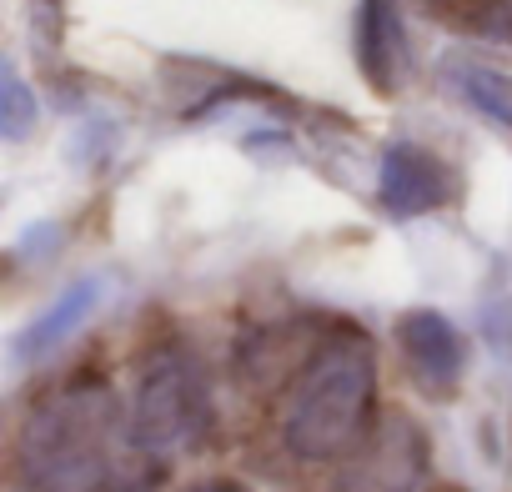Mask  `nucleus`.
<instances>
[{
  "instance_id": "nucleus-4",
  "label": "nucleus",
  "mask_w": 512,
  "mask_h": 492,
  "mask_svg": "<svg viewBox=\"0 0 512 492\" xmlns=\"http://www.w3.org/2000/svg\"><path fill=\"white\" fill-rule=\"evenodd\" d=\"M377 196L392 216H427L447 201V166L422 151L417 141H397L382 156V176H377Z\"/></svg>"
},
{
  "instance_id": "nucleus-1",
  "label": "nucleus",
  "mask_w": 512,
  "mask_h": 492,
  "mask_svg": "<svg viewBox=\"0 0 512 492\" xmlns=\"http://www.w3.org/2000/svg\"><path fill=\"white\" fill-rule=\"evenodd\" d=\"M377 397V362L372 342L362 332H337L317 347V357L302 367L287 412H282V437L302 462H327L342 457L372 417Z\"/></svg>"
},
{
  "instance_id": "nucleus-8",
  "label": "nucleus",
  "mask_w": 512,
  "mask_h": 492,
  "mask_svg": "<svg viewBox=\"0 0 512 492\" xmlns=\"http://www.w3.org/2000/svg\"><path fill=\"white\" fill-rule=\"evenodd\" d=\"M101 292H106V282L101 277H86V282H76V287H66L26 332H21V342H16V357L21 362H36V357H46V352H56L76 327H86V317L101 307Z\"/></svg>"
},
{
  "instance_id": "nucleus-9",
  "label": "nucleus",
  "mask_w": 512,
  "mask_h": 492,
  "mask_svg": "<svg viewBox=\"0 0 512 492\" xmlns=\"http://www.w3.org/2000/svg\"><path fill=\"white\" fill-rule=\"evenodd\" d=\"M447 81L457 86V96L472 111H482L487 121L512 131V76L507 71H492V66H477V61H452Z\"/></svg>"
},
{
  "instance_id": "nucleus-7",
  "label": "nucleus",
  "mask_w": 512,
  "mask_h": 492,
  "mask_svg": "<svg viewBox=\"0 0 512 492\" xmlns=\"http://www.w3.org/2000/svg\"><path fill=\"white\" fill-rule=\"evenodd\" d=\"M357 61L372 81V91L392 96L402 71H407V36H402V11L397 0H362L357 11Z\"/></svg>"
},
{
  "instance_id": "nucleus-11",
  "label": "nucleus",
  "mask_w": 512,
  "mask_h": 492,
  "mask_svg": "<svg viewBox=\"0 0 512 492\" xmlns=\"http://www.w3.org/2000/svg\"><path fill=\"white\" fill-rule=\"evenodd\" d=\"M487 337H492L497 352L512 357V302H497V307L487 312Z\"/></svg>"
},
{
  "instance_id": "nucleus-10",
  "label": "nucleus",
  "mask_w": 512,
  "mask_h": 492,
  "mask_svg": "<svg viewBox=\"0 0 512 492\" xmlns=\"http://www.w3.org/2000/svg\"><path fill=\"white\" fill-rule=\"evenodd\" d=\"M31 116H36V101H31L26 81L6 66V76H0V131H6V136L16 141V136H26Z\"/></svg>"
},
{
  "instance_id": "nucleus-12",
  "label": "nucleus",
  "mask_w": 512,
  "mask_h": 492,
  "mask_svg": "<svg viewBox=\"0 0 512 492\" xmlns=\"http://www.w3.org/2000/svg\"><path fill=\"white\" fill-rule=\"evenodd\" d=\"M196 492H246V487H236V482H206V487H196Z\"/></svg>"
},
{
  "instance_id": "nucleus-3",
  "label": "nucleus",
  "mask_w": 512,
  "mask_h": 492,
  "mask_svg": "<svg viewBox=\"0 0 512 492\" xmlns=\"http://www.w3.org/2000/svg\"><path fill=\"white\" fill-rule=\"evenodd\" d=\"M211 422V397H206V372L191 352L166 347L146 362L136 382V402L126 417V442L136 452H171L191 437H201Z\"/></svg>"
},
{
  "instance_id": "nucleus-6",
  "label": "nucleus",
  "mask_w": 512,
  "mask_h": 492,
  "mask_svg": "<svg viewBox=\"0 0 512 492\" xmlns=\"http://www.w3.org/2000/svg\"><path fill=\"white\" fill-rule=\"evenodd\" d=\"M422 457H427V447H422L417 427L412 422H387L377 432V442L362 452V462L342 477L337 492H417L422 467H427Z\"/></svg>"
},
{
  "instance_id": "nucleus-5",
  "label": "nucleus",
  "mask_w": 512,
  "mask_h": 492,
  "mask_svg": "<svg viewBox=\"0 0 512 492\" xmlns=\"http://www.w3.org/2000/svg\"><path fill=\"white\" fill-rule=\"evenodd\" d=\"M397 342H402V352H407V362H412V372L427 392H452L462 382L467 347L442 312H427V307L407 312L397 322Z\"/></svg>"
},
{
  "instance_id": "nucleus-2",
  "label": "nucleus",
  "mask_w": 512,
  "mask_h": 492,
  "mask_svg": "<svg viewBox=\"0 0 512 492\" xmlns=\"http://www.w3.org/2000/svg\"><path fill=\"white\" fill-rule=\"evenodd\" d=\"M121 407L101 382L66 387L41 402L21 432V487L26 492H101L111 482V442Z\"/></svg>"
}]
</instances>
